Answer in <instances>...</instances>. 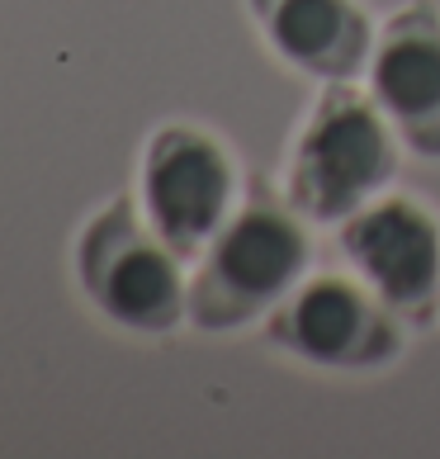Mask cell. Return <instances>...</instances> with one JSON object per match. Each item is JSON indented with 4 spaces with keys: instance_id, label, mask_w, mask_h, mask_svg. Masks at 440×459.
<instances>
[{
    "instance_id": "cell-2",
    "label": "cell",
    "mask_w": 440,
    "mask_h": 459,
    "mask_svg": "<svg viewBox=\"0 0 440 459\" xmlns=\"http://www.w3.org/2000/svg\"><path fill=\"white\" fill-rule=\"evenodd\" d=\"M398 133L355 81H332L284 157V199L308 223H346L388 195L398 176Z\"/></svg>"
},
{
    "instance_id": "cell-5",
    "label": "cell",
    "mask_w": 440,
    "mask_h": 459,
    "mask_svg": "<svg viewBox=\"0 0 440 459\" xmlns=\"http://www.w3.org/2000/svg\"><path fill=\"white\" fill-rule=\"evenodd\" d=\"M138 204L151 232L180 261L204 256L209 242L237 213V166L228 147L190 124L157 128L142 152Z\"/></svg>"
},
{
    "instance_id": "cell-6",
    "label": "cell",
    "mask_w": 440,
    "mask_h": 459,
    "mask_svg": "<svg viewBox=\"0 0 440 459\" xmlns=\"http://www.w3.org/2000/svg\"><path fill=\"white\" fill-rule=\"evenodd\" d=\"M336 247L402 327H431L440 317V223L417 199L379 195L341 223Z\"/></svg>"
},
{
    "instance_id": "cell-3",
    "label": "cell",
    "mask_w": 440,
    "mask_h": 459,
    "mask_svg": "<svg viewBox=\"0 0 440 459\" xmlns=\"http://www.w3.org/2000/svg\"><path fill=\"white\" fill-rule=\"evenodd\" d=\"M76 270L95 308L128 332H171L190 313L180 256L161 242L138 204L118 199L91 218L76 247Z\"/></svg>"
},
{
    "instance_id": "cell-4",
    "label": "cell",
    "mask_w": 440,
    "mask_h": 459,
    "mask_svg": "<svg viewBox=\"0 0 440 459\" xmlns=\"http://www.w3.org/2000/svg\"><path fill=\"white\" fill-rule=\"evenodd\" d=\"M270 346L327 374H375L402 355V322L355 275H303L265 317Z\"/></svg>"
},
{
    "instance_id": "cell-1",
    "label": "cell",
    "mask_w": 440,
    "mask_h": 459,
    "mask_svg": "<svg viewBox=\"0 0 440 459\" xmlns=\"http://www.w3.org/2000/svg\"><path fill=\"white\" fill-rule=\"evenodd\" d=\"M308 275V218L265 180L209 242L190 280V322L199 332H237L280 308Z\"/></svg>"
},
{
    "instance_id": "cell-8",
    "label": "cell",
    "mask_w": 440,
    "mask_h": 459,
    "mask_svg": "<svg viewBox=\"0 0 440 459\" xmlns=\"http://www.w3.org/2000/svg\"><path fill=\"white\" fill-rule=\"evenodd\" d=\"M265 48L298 76L355 81L369 72L379 33L360 0H246Z\"/></svg>"
},
{
    "instance_id": "cell-7",
    "label": "cell",
    "mask_w": 440,
    "mask_h": 459,
    "mask_svg": "<svg viewBox=\"0 0 440 459\" xmlns=\"http://www.w3.org/2000/svg\"><path fill=\"white\" fill-rule=\"evenodd\" d=\"M369 95L393 124L402 147L440 161V5L408 0L379 29L369 57Z\"/></svg>"
}]
</instances>
